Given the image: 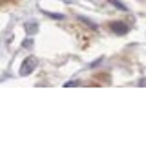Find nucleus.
<instances>
[{
  "label": "nucleus",
  "mask_w": 146,
  "mask_h": 146,
  "mask_svg": "<svg viewBox=\"0 0 146 146\" xmlns=\"http://www.w3.org/2000/svg\"><path fill=\"white\" fill-rule=\"evenodd\" d=\"M31 44H33V40H31V38L26 40V42H24V48H27V46H31Z\"/></svg>",
  "instance_id": "423d86ee"
},
{
  "label": "nucleus",
  "mask_w": 146,
  "mask_h": 146,
  "mask_svg": "<svg viewBox=\"0 0 146 146\" xmlns=\"http://www.w3.org/2000/svg\"><path fill=\"white\" fill-rule=\"evenodd\" d=\"M44 15H48V17H51V18H64V15H60V13H49V11H44Z\"/></svg>",
  "instance_id": "7ed1b4c3"
},
{
  "label": "nucleus",
  "mask_w": 146,
  "mask_h": 146,
  "mask_svg": "<svg viewBox=\"0 0 146 146\" xmlns=\"http://www.w3.org/2000/svg\"><path fill=\"white\" fill-rule=\"evenodd\" d=\"M26 27H27V33H31V35L36 33V24H35V22H33V24H27Z\"/></svg>",
  "instance_id": "20e7f679"
},
{
  "label": "nucleus",
  "mask_w": 146,
  "mask_h": 146,
  "mask_svg": "<svg viewBox=\"0 0 146 146\" xmlns=\"http://www.w3.org/2000/svg\"><path fill=\"white\" fill-rule=\"evenodd\" d=\"M110 27H111L113 33H117V35H126L128 33V26L122 24V22H111Z\"/></svg>",
  "instance_id": "f03ea898"
},
{
  "label": "nucleus",
  "mask_w": 146,
  "mask_h": 146,
  "mask_svg": "<svg viewBox=\"0 0 146 146\" xmlns=\"http://www.w3.org/2000/svg\"><path fill=\"white\" fill-rule=\"evenodd\" d=\"M111 4H113V6H117V7H121V9H126V6H124V4L117 2V0H111Z\"/></svg>",
  "instance_id": "39448f33"
},
{
  "label": "nucleus",
  "mask_w": 146,
  "mask_h": 146,
  "mask_svg": "<svg viewBox=\"0 0 146 146\" xmlns=\"http://www.w3.org/2000/svg\"><path fill=\"white\" fill-rule=\"evenodd\" d=\"M36 68V58L35 57H29V58H26L24 64H22V68H20V75L22 77H26V75H29L31 71H33Z\"/></svg>",
  "instance_id": "f257e3e1"
}]
</instances>
